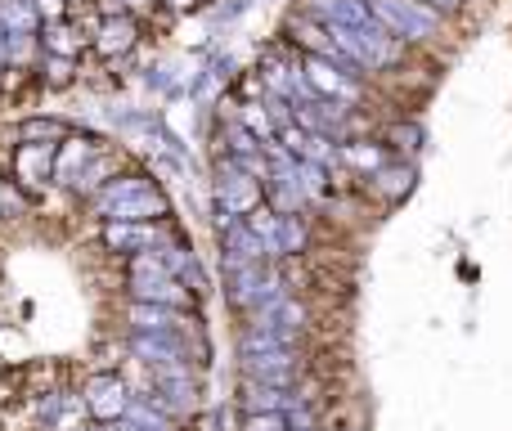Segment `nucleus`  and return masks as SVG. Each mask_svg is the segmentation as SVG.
Instances as JSON below:
<instances>
[{"mask_svg": "<svg viewBox=\"0 0 512 431\" xmlns=\"http://www.w3.org/2000/svg\"><path fill=\"white\" fill-rule=\"evenodd\" d=\"M239 378L261 382V387L297 391L301 378H306V360H301V346H279V351L239 355Z\"/></svg>", "mask_w": 512, "mask_h": 431, "instance_id": "7ed1b4c3", "label": "nucleus"}, {"mask_svg": "<svg viewBox=\"0 0 512 431\" xmlns=\"http://www.w3.org/2000/svg\"><path fill=\"white\" fill-rule=\"evenodd\" d=\"M41 54H54V59H77L90 45V32H81V18H59V23H41Z\"/></svg>", "mask_w": 512, "mask_h": 431, "instance_id": "4468645a", "label": "nucleus"}, {"mask_svg": "<svg viewBox=\"0 0 512 431\" xmlns=\"http://www.w3.org/2000/svg\"><path fill=\"white\" fill-rule=\"evenodd\" d=\"M234 405H239L243 414H288V409L297 405V391L261 387V382L239 378V396H234Z\"/></svg>", "mask_w": 512, "mask_h": 431, "instance_id": "dca6fc26", "label": "nucleus"}, {"mask_svg": "<svg viewBox=\"0 0 512 431\" xmlns=\"http://www.w3.org/2000/svg\"><path fill=\"white\" fill-rule=\"evenodd\" d=\"M212 194H216V207H221L225 220H243L248 212L265 203L261 198V180H252L248 171H239L234 162L216 158V180H212Z\"/></svg>", "mask_w": 512, "mask_h": 431, "instance_id": "39448f33", "label": "nucleus"}, {"mask_svg": "<svg viewBox=\"0 0 512 431\" xmlns=\"http://www.w3.org/2000/svg\"><path fill=\"white\" fill-rule=\"evenodd\" d=\"M391 162V153H387V144L382 140H369V135H360V140H346V144H337V167H346V171H355L360 180H369L373 171H382Z\"/></svg>", "mask_w": 512, "mask_h": 431, "instance_id": "2eb2a0df", "label": "nucleus"}, {"mask_svg": "<svg viewBox=\"0 0 512 431\" xmlns=\"http://www.w3.org/2000/svg\"><path fill=\"white\" fill-rule=\"evenodd\" d=\"M369 14L378 18V27L387 36H396L400 45H441V36L450 32L436 9H427L423 0H369Z\"/></svg>", "mask_w": 512, "mask_h": 431, "instance_id": "f03ea898", "label": "nucleus"}, {"mask_svg": "<svg viewBox=\"0 0 512 431\" xmlns=\"http://www.w3.org/2000/svg\"><path fill=\"white\" fill-rule=\"evenodd\" d=\"M221 261L230 270V265H265L270 256H265L261 238L248 229V220H221Z\"/></svg>", "mask_w": 512, "mask_h": 431, "instance_id": "ddd939ff", "label": "nucleus"}, {"mask_svg": "<svg viewBox=\"0 0 512 431\" xmlns=\"http://www.w3.org/2000/svg\"><path fill=\"white\" fill-rule=\"evenodd\" d=\"M297 14H306L319 27H342V32H369L378 18L369 14V0H297Z\"/></svg>", "mask_w": 512, "mask_h": 431, "instance_id": "0eeeda50", "label": "nucleus"}, {"mask_svg": "<svg viewBox=\"0 0 512 431\" xmlns=\"http://www.w3.org/2000/svg\"><path fill=\"white\" fill-rule=\"evenodd\" d=\"M131 382L122 378L117 369H99L86 378V387H81V405H86V414L95 418L99 427H113L126 418V409H131Z\"/></svg>", "mask_w": 512, "mask_h": 431, "instance_id": "20e7f679", "label": "nucleus"}, {"mask_svg": "<svg viewBox=\"0 0 512 431\" xmlns=\"http://www.w3.org/2000/svg\"><path fill=\"white\" fill-rule=\"evenodd\" d=\"M122 319H126V328H131V333H185V328L198 324V319L185 315V310L149 306V301H126Z\"/></svg>", "mask_w": 512, "mask_h": 431, "instance_id": "9b49d317", "label": "nucleus"}, {"mask_svg": "<svg viewBox=\"0 0 512 431\" xmlns=\"http://www.w3.org/2000/svg\"><path fill=\"white\" fill-rule=\"evenodd\" d=\"M239 431H288V418L283 414H243Z\"/></svg>", "mask_w": 512, "mask_h": 431, "instance_id": "aec40b11", "label": "nucleus"}, {"mask_svg": "<svg viewBox=\"0 0 512 431\" xmlns=\"http://www.w3.org/2000/svg\"><path fill=\"white\" fill-rule=\"evenodd\" d=\"M72 126L59 122V117H27L23 126H18V140L23 144H50V149H59L63 140H68Z\"/></svg>", "mask_w": 512, "mask_h": 431, "instance_id": "a211bd4d", "label": "nucleus"}, {"mask_svg": "<svg viewBox=\"0 0 512 431\" xmlns=\"http://www.w3.org/2000/svg\"><path fill=\"white\" fill-rule=\"evenodd\" d=\"M90 216L99 225L108 220H131V225H153V220H171V198L144 171H117L95 198H86Z\"/></svg>", "mask_w": 512, "mask_h": 431, "instance_id": "f257e3e1", "label": "nucleus"}, {"mask_svg": "<svg viewBox=\"0 0 512 431\" xmlns=\"http://www.w3.org/2000/svg\"><path fill=\"white\" fill-rule=\"evenodd\" d=\"M427 9H436V14L445 18V23H450V18H459L463 9H468V0H423Z\"/></svg>", "mask_w": 512, "mask_h": 431, "instance_id": "412c9836", "label": "nucleus"}, {"mask_svg": "<svg viewBox=\"0 0 512 431\" xmlns=\"http://www.w3.org/2000/svg\"><path fill=\"white\" fill-rule=\"evenodd\" d=\"M135 45H140V18L135 14L95 18V27H90V50H95L99 59H108V63L126 59Z\"/></svg>", "mask_w": 512, "mask_h": 431, "instance_id": "6e6552de", "label": "nucleus"}, {"mask_svg": "<svg viewBox=\"0 0 512 431\" xmlns=\"http://www.w3.org/2000/svg\"><path fill=\"white\" fill-rule=\"evenodd\" d=\"M36 68H41V81L50 90H68L72 81H77L81 63L77 59H54V54H41V59H36Z\"/></svg>", "mask_w": 512, "mask_h": 431, "instance_id": "6ab92c4d", "label": "nucleus"}, {"mask_svg": "<svg viewBox=\"0 0 512 431\" xmlns=\"http://www.w3.org/2000/svg\"><path fill=\"white\" fill-rule=\"evenodd\" d=\"M5 63H9V36H5V27H0V72H5Z\"/></svg>", "mask_w": 512, "mask_h": 431, "instance_id": "5701e85b", "label": "nucleus"}, {"mask_svg": "<svg viewBox=\"0 0 512 431\" xmlns=\"http://www.w3.org/2000/svg\"><path fill=\"white\" fill-rule=\"evenodd\" d=\"M171 220H153V225H131V220H108V225H99V243H104V252L122 256V261H131V256L140 252H153V247L162 243V238L171 234Z\"/></svg>", "mask_w": 512, "mask_h": 431, "instance_id": "423d86ee", "label": "nucleus"}, {"mask_svg": "<svg viewBox=\"0 0 512 431\" xmlns=\"http://www.w3.org/2000/svg\"><path fill=\"white\" fill-rule=\"evenodd\" d=\"M63 5H68V14H72V9H90V0H63Z\"/></svg>", "mask_w": 512, "mask_h": 431, "instance_id": "b1692460", "label": "nucleus"}, {"mask_svg": "<svg viewBox=\"0 0 512 431\" xmlns=\"http://www.w3.org/2000/svg\"><path fill=\"white\" fill-rule=\"evenodd\" d=\"M9 171L27 194H45L54 185V149L50 144H18L14 158H9Z\"/></svg>", "mask_w": 512, "mask_h": 431, "instance_id": "9d476101", "label": "nucleus"}, {"mask_svg": "<svg viewBox=\"0 0 512 431\" xmlns=\"http://www.w3.org/2000/svg\"><path fill=\"white\" fill-rule=\"evenodd\" d=\"M0 207H5V189H0Z\"/></svg>", "mask_w": 512, "mask_h": 431, "instance_id": "393cba45", "label": "nucleus"}, {"mask_svg": "<svg viewBox=\"0 0 512 431\" xmlns=\"http://www.w3.org/2000/svg\"><path fill=\"white\" fill-rule=\"evenodd\" d=\"M414 180H418V167L414 162H400V158H391L382 171H373L369 180H364V189H369L378 203H387V207H396V203H405L409 194H414Z\"/></svg>", "mask_w": 512, "mask_h": 431, "instance_id": "f8f14e48", "label": "nucleus"}, {"mask_svg": "<svg viewBox=\"0 0 512 431\" xmlns=\"http://www.w3.org/2000/svg\"><path fill=\"white\" fill-rule=\"evenodd\" d=\"M104 149H108L104 135H95V131H68V140L54 149V185L68 189L72 176H81V167H86L90 158H99Z\"/></svg>", "mask_w": 512, "mask_h": 431, "instance_id": "1a4fd4ad", "label": "nucleus"}, {"mask_svg": "<svg viewBox=\"0 0 512 431\" xmlns=\"http://www.w3.org/2000/svg\"><path fill=\"white\" fill-rule=\"evenodd\" d=\"M162 5H167V9H171V14H189V9H194V5H198V0H162Z\"/></svg>", "mask_w": 512, "mask_h": 431, "instance_id": "4be33fe9", "label": "nucleus"}, {"mask_svg": "<svg viewBox=\"0 0 512 431\" xmlns=\"http://www.w3.org/2000/svg\"><path fill=\"white\" fill-rule=\"evenodd\" d=\"M0 27H5V36H41V18H36L32 0H0Z\"/></svg>", "mask_w": 512, "mask_h": 431, "instance_id": "f3484780", "label": "nucleus"}]
</instances>
